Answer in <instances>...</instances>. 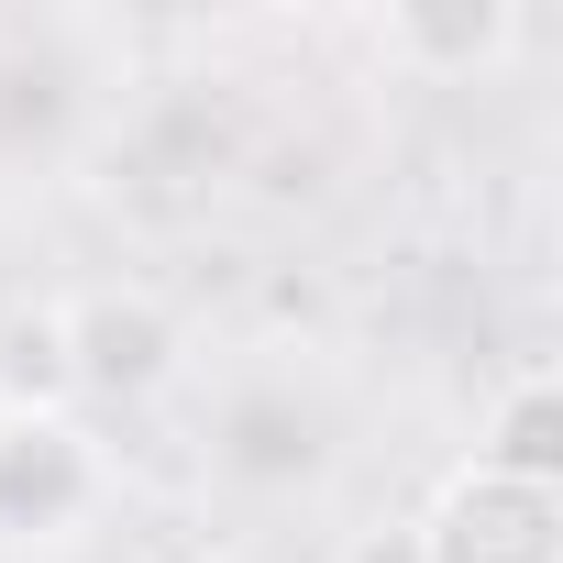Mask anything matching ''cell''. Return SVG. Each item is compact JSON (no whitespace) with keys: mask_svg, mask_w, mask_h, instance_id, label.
<instances>
[{"mask_svg":"<svg viewBox=\"0 0 563 563\" xmlns=\"http://www.w3.org/2000/svg\"><path fill=\"white\" fill-rule=\"evenodd\" d=\"M310 420H265V409H232V464L243 475H310Z\"/></svg>","mask_w":563,"mask_h":563,"instance_id":"6","label":"cell"},{"mask_svg":"<svg viewBox=\"0 0 563 563\" xmlns=\"http://www.w3.org/2000/svg\"><path fill=\"white\" fill-rule=\"evenodd\" d=\"M0 387H12V398H56V387H78V376H67V332H56V310L0 332Z\"/></svg>","mask_w":563,"mask_h":563,"instance_id":"5","label":"cell"},{"mask_svg":"<svg viewBox=\"0 0 563 563\" xmlns=\"http://www.w3.org/2000/svg\"><path fill=\"white\" fill-rule=\"evenodd\" d=\"M89 508V453L56 420H12L0 431V519L12 530H67Z\"/></svg>","mask_w":563,"mask_h":563,"instance_id":"3","label":"cell"},{"mask_svg":"<svg viewBox=\"0 0 563 563\" xmlns=\"http://www.w3.org/2000/svg\"><path fill=\"white\" fill-rule=\"evenodd\" d=\"M486 475H508V486H552V464H563V398H552V376H519L508 398H497V420H486V453H475Z\"/></svg>","mask_w":563,"mask_h":563,"instance_id":"4","label":"cell"},{"mask_svg":"<svg viewBox=\"0 0 563 563\" xmlns=\"http://www.w3.org/2000/svg\"><path fill=\"white\" fill-rule=\"evenodd\" d=\"M210 563H232V552H210Z\"/></svg>","mask_w":563,"mask_h":563,"instance_id":"8","label":"cell"},{"mask_svg":"<svg viewBox=\"0 0 563 563\" xmlns=\"http://www.w3.org/2000/svg\"><path fill=\"white\" fill-rule=\"evenodd\" d=\"M420 563H552V486H508V475H453L431 530H420Z\"/></svg>","mask_w":563,"mask_h":563,"instance_id":"1","label":"cell"},{"mask_svg":"<svg viewBox=\"0 0 563 563\" xmlns=\"http://www.w3.org/2000/svg\"><path fill=\"white\" fill-rule=\"evenodd\" d=\"M56 332H67V376L78 387H155L166 376V354H177V321L144 299V288H89L78 310H56Z\"/></svg>","mask_w":563,"mask_h":563,"instance_id":"2","label":"cell"},{"mask_svg":"<svg viewBox=\"0 0 563 563\" xmlns=\"http://www.w3.org/2000/svg\"><path fill=\"white\" fill-rule=\"evenodd\" d=\"M508 34H519L508 12H442V23H398V45H409V56H464V67H486Z\"/></svg>","mask_w":563,"mask_h":563,"instance_id":"7","label":"cell"}]
</instances>
